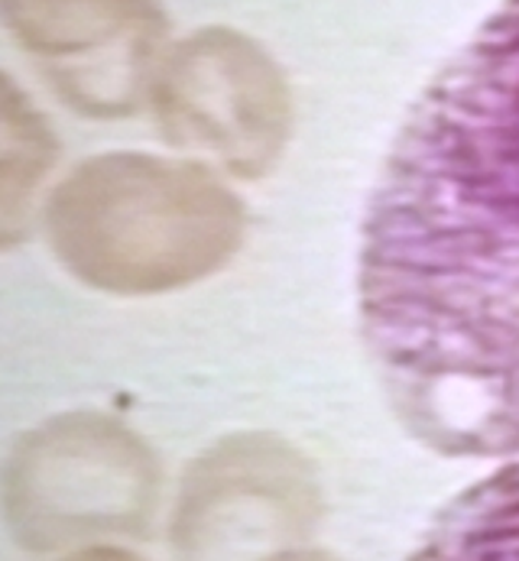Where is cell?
<instances>
[{
    "label": "cell",
    "mask_w": 519,
    "mask_h": 561,
    "mask_svg": "<svg viewBox=\"0 0 519 561\" xmlns=\"http://www.w3.org/2000/svg\"><path fill=\"white\" fill-rule=\"evenodd\" d=\"M43 228L79 283L153 293L198 276L221 253L231 205L192 165L107 153L76 165L49 192Z\"/></svg>",
    "instance_id": "cell-2"
},
{
    "label": "cell",
    "mask_w": 519,
    "mask_h": 561,
    "mask_svg": "<svg viewBox=\"0 0 519 561\" xmlns=\"http://www.w3.org/2000/svg\"><path fill=\"white\" fill-rule=\"evenodd\" d=\"M357 328L403 432L519 458V0L410 104L367 198Z\"/></svg>",
    "instance_id": "cell-1"
},
{
    "label": "cell",
    "mask_w": 519,
    "mask_h": 561,
    "mask_svg": "<svg viewBox=\"0 0 519 561\" xmlns=\"http://www.w3.org/2000/svg\"><path fill=\"white\" fill-rule=\"evenodd\" d=\"M406 561H519V458L451 496Z\"/></svg>",
    "instance_id": "cell-6"
},
{
    "label": "cell",
    "mask_w": 519,
    "mask_h": 561,
    "mask_svg": "<svg viewBox=\"0 0 519 561\" xmlns=\"http://www.w3.org/2000/svg\"><path fill=\"white\" fill-rule=\"evenodd\" d=\"M59 162V137L26 91L0 72V253L30 238L46 175Z\"/></svg>",
    "instance_id": "cell-7"
},
{
    "label": "cell",
    "mask_w": 519,
    "mask_h": 561,
    "mask_svg": "<svg viewBox=\"0 0 519 561\" xmlns=\"http://www.w3.org/2000/svg\"><path fill=\"white\" fill-rule=\"evenodd\" d=\"M153 500V461L117 422L66 412L16 438L0 468V513L20 549L56 556L69 546L134 533Z\"/></svg>",
    "instance_id": "cell-3"
},
{
    "label": "cell",
    "mask_w": 519,
    "mask_h": 561,
    "mask_svg": "<svg viewBox=\"0 0 519 561\" xmlns=\"http://www.w3.org/2000/svg\"><path fill=\"white\" fill-rule=\"evenodd\" d=\"M0 20L49 88L79 114L140 104L166 20L157 0H0Z\"/></svg>",
    "instance_id": "cell-4"
},
{
    "label": "cell",
    "mask_w": 519,
    "mask_h": 561,
    "mask_svg": "<svg viewBox=\"0 0 519 561\" xmlns=\"http://www.w3.org/2000/svg\"><path fill=\"white\" fill-rule=\"evenodd\" d=\"M269 76L257 53L208 30L182 43L157 84V111L166 137L182 147L211 150L228 162L254 157L269 134Z\"/></svg>",
    "instance_id": "cell-5"
},
{
    "label": "cell",
    "mask_w": 519,
    "mask_h": 561,
    "mask_svg": "<svg viewBox=\"0 0 519 561\" xmlns=\"http://www.w3.org/2000/svg\"><path fill=\"white\" fill-rule=\"evenodd\" d=\"M62 561H137L134 556H127V552H117V549H82V552H76V556H69V559Z\"/></svg>",
    "instance_id": "cell-8"
}]
</instances>
